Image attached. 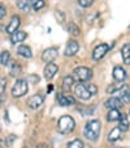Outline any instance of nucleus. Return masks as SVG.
Wrapping results in <instances>:
<instances>
[{
    "instance_id": "obj_1",
    "label": "nucleus",
    "mask_w": 130,
    "mask_h": 148,
    "mask_svg": "<svg viewBox=\"0 0 130 148\" xmlns=\"http://www.w3.org/2000/svg\"><path fill=\"white\" fill-rule=\"evenodd\" d=\"M100 130H102V123H100V121L91 119L85 125L83 135H85L86 139L91 140V142H96L100 135Z\"/></svg>"
},
{
    "instance_id": "obj_2",
    "label": "nucleus",
    "mask_w": 130,
    "mask_h": 148,
    "mask_svg": "<svg viewBox=\"0 0 130 148\" xmlns=\"http://www.w3.org/2000/svg\"><path fill=\"white\" fill-rule=\"evenodd\" d=\"M74 127L75 122L70 115H63V117H60V119L57 122V131L64 135L70 134L74 130Z\"/></svg>"
},
{
    "instance_id": "obj_3",
    "label": "nucleus",
    "mask_w": 130,
    "mask_h": 148,
    "mask_svg": "<svg viewBox=\"0 0 130 148\" xmlns=\"http://www.w3.org/2000/svg\"><path fill=\"white\" fill-rule=\"evenodd\" d=\"M28 90H29V81L25 80V79H20L12 87L11 93L14 98H20V97H24L28 93Z\"/></svg>"
},
{
    "instance_id": "obj_4",
    "label": "nucleus",
    "mask_w": 130,
    "mask_h": 148,
    "mask_svg": "<svg viewBox=\"0 0 130 148\" xmlns=\"http://www.w3.org/2000/svg\"><path fill=\"white\" fill-rule=\"evenodd\" d=\"M73 77L75 79V81H79V83H85V81H89L92 77V70L89 67H77L73 71Z\"/></svg>"
},
{
    "instance_id": "obj_5",
    "label": "nucleus",
    "mask_w": 130,
    "mask_h": 148,
    "mask_svg": "<svg viewBox=\"0 0 130 148\" xmlns=\"http://www.w3.org/2000/svg\"><path fill=\"white\" fill-rule=\"evenodd\" d=\"M43 102H44V95H42V93H36V95H33L31 97L28 98L26 105H28L30 109L36 110V109H39V108L43 105Z\"/></svg>"
},
{
    "instance_id": "obj_6",
    "label": "nucleus",
    "mask_w": 130,
    "mask_h": 148,
    "mask_svg": "<svg viewBox=\"0 0 130 148\" xmlns=\"http://www.w3.org/2000/svg\"><path fill=\"white\" fill-rule=\"evenodd\" d=\"M74 95L77 96L78 98L83 100V101H87L92 97L91 92L89 90V88H87L86 84H77L75 88H74Z\"/></svg>"
},
{
    "instance_id": "obj_7",
    "label": "nucleus",
    "mask_w": 130,
    "mask_h": 148,
    "mask_svg": "<svg viewBox=\"0 0 130 148\" xmlns=\"http://www.w3.org/2000/svg\"><path fill=\"white\" fill-rule=\"evenodd\" d=\"M108 51H109V45H107V43H99L94 49V51H92V59L95 62H99L100 59H103L107 55Z\"/></svg>"
},
{
    "instance_id": "obj_8",
    "label": "nucleus",
    "mask_w": 130,
    "mask_h": 148,
    "mask_svg": "<svg viewBox=\"0 0 130 148\" xmlns=\"http://www.w3.org/2000/svg\"><path fill=\"white\" fill-rule=\"evenodd\" d=\"M57 49L56 47H50V49H46L43 53H42V60L46 62V63H53L56 58H57Z\"/></svg>"
},
{
    "instance_id": "obj_9",
    "label": "nucleus",
    "mask_w": 130,
    "mask_h": 148,
    "mask_svg": "<svg viewBox=\"0 0 130 148\" xmlns=\"http://www.w3.org/2000/svg\"><path fill=\"white\" fill-rule=\"evenodd\" d=\"M79 51V45L75 39H69L67 43V47H65V56H74L75 54Z\"/></svg>"
},
{
    "instance_id": "obj_10",
    "label": "nucleus",
    "mask_w": 130,
    "mask_h": 148,
    "mask_svg": "<svg viewBox=\"0 0 130 148\" xmlns=\"http://www.w3.org/2000/svg\"><path fill=\"white\" fill-rule=\"evenodd\" d=\"M57 72H59V67L55 64V63H47V66H46L44 70H43L46 80H52Z\"/></svg>"
},
{
    "instance_id": "obj_11",
    "label": "nucleus",
    "mask_w": 130,
    "mask_h": 148,
    "mask_svg": "<svg viewBox=\"0 0 130 148\" xmlns=\"http://www.w3.org/2000/svg\"><path fill=\"white\" fill-rule=\"evenodd\" d=\"M20 25H21V18H20V16H13L11 18V21H9V24L7 25L5 28V33L8 34H13L14 32L18 30Z\"/></svg>"
},
{
    "instance_id": "obj_12",
    "label": "nucleus",
    "mask_w": 130,
    "mask_h": 148,
    "mask_svg": "<svg viewBox=\"0 0 130 148\" xmlns=\"http://www.w3.org/2000/svg\"><path fill=\"white\" fill-rule=\"evenodd\" d=\"M57 102L60 106H72L75 103V100L69 95H64V93H57Z\"/></svg>"
},
{
    "instance_id": "obj_13",
    "label": "nucleus",
    "mask_w": 130,
    "mask_h": 148,
    "mask_svg": "<svg viewBox=\"0 0 130 148\" xmlns=\"http://www.w3.org/2000/svg\"><path fill=\"white\" fill-rule=\"evenodd\" d=\"M122 105H124V102L119 97H111L104 102V106L107 109H120Z\"/></svg>"
},
{
    "instance_id": "obj_14",
    "label": "nucleus",
    "mask_w": 130,
    "mask_h": 148,
    "mask_svg": "<svg viewBox=\"0 0 130 148\" xmlns=\"http://www.w3.org/2000/svg\"><path fill=\"white\" fill-rule=\"evenodd\" d=\"M122 134H124V131L117 126V127H115V129H112L111 131H109L107 139H108V142H111V143L117 142V140H120L122 138Z\"/></svg>"
},
{
    "instance_id": "obj_15",
    "label": "nucleus",
    "mask_w": 130,
    "mask_h": 148,
    "mask_svg": "<svg viewBox=\"0 0 130 148\" xmlns=\"http://www.w3.org/2000/svg\"><path fill=\"white\" fill-rule=\"evenodd\" d=\"M113 79L116 81H119V83H122V81L126 79V71L124 70L122 67H120V66H116V67L113 68Z\"/></svg>"
},
{
    "instance_id": "obj_16",
    "label": "nucleus",
    "mask_w": 130,
    "mask_h": 148,
    "mask_svg": "<svg viewBox=\"0 0 130 148\" xmlns=\"http://www.w3.org/2000/svg\"><path fill=\"white\" fill-rule=\"evenodd\" d=\"M26 37H28V34H26L25 32L17 30V32H14L13 34H11V42L13 43V45H16V43H21V42H24L26 39Z\"/></svg>"
},
{
    "instance_id": "obj_17",
    "label": "nucleus",
    "mask_w": 130,
    "mask_h": 148,
    "mask_svg": "<svg viewBox=\"0 0 130 148\" xmlns=\"http://www.w3.org/2000/svg\"><path fill=\"white\" fill-rule=\"evenodd\" d=\"M17 54H18L20 56L25 58V59H30L31 56H33L31 49L29 47V46H26V45H21V46H18V49H17Z\"/></svg>"
},
{
    "instance_id": "obj_18",
    "label": "nucleus",
    "mask_w": 130,
    "mask_h": 148,
    "mask_svg": "<svg viewBox=\"0 0 130 148\" xmlns=\"http://www.w3.org/2000/svg\"><path fill=\"white\" fill-rule=\"evenodd\" d=\"M105 118H107L108 122H116V121H120V118H121V113L119 112V109H109Z\"/></svg>"
},
{
    "instance_id": "obj_19",
    "label": "nucleus",
    "mask_w": 130,
    "mask_h": 148,
    "mask_svg": "<svg viewBox=\"0 0 130 148\" xmlns=\"http://www.w3.org/2000/svg\"><path fill=\"white\" fill-rule=\"evenodd\" d=\"M121 56L125 64H130V43H125L121 47Z\"/></svg>"
},
{
    "instance_id": "obj_20",
    "label": "nucleus",
    "mask_w": 130,
    "mask_h": 148,
    "mask_svg": "<svg viewBox=\"0 0 130 148\" xmlns=\"http://www.w3.org/2000/svg\"><path fill=\"white\" fill-rule=\"evenodd\" d=\"M74 80L75 79L73 77V76H65V77L63 79V89L65 90V92H69L70 89H72V87H73V84H74Z\"/></svg>"
},
{
    "instance_id": "obj_21",
    "label": "nucleus",
    "mask_w": 130,
    "mask_h": 148,
    "mask_svg": "<svg viewBox=\"0 0 130 148\" xmlns=\"http://www.w3.org/2000/svg\"><path fill=\"white\" fill-rule=\"evenodd\" d=\"M119 127L124 132H126L127 130L130 129V122H129V118H127L126 114H121V118L119 121Z\"/></svg>"
},
{
    "instance_id": "obj_22",
    "label": "nucleus",
    "mask_w": 130,
    "mask_h": 148,
    "mask_svg": "<svg viewBox=\"0 0 130 148\" xmlns=\"http://www.w3.org/2000/svg\"><path fill=\"white\" fill-rule=\"evenodd\" d=\"M116 95H117L116 97H119L124 103H130V90H127V88L120 90V92L116 93Z\"/></svg>"
},
{
    "instance_id": "obj_23",
    "label": "nucleus",
    "mask_w": 130,
    "mask_h": 148,
    "mask_svg": "<svg viewBox=\"0 0 130 148\" xmlns=\"http://www.w3.org/2000/svg\"><path fill=\"white\" fill-rule=\"evenodd\" d=\"M17 8L22 12H29L31 8L30 0H17Z\"/></svg>"
},
{
    "instance_id": "obj_24",
    "label": "nucleus",
    "mask_w": 130,
    "mask_h": 148,
    "mask_svg": "<svg viewBox=\"0 0 130 148\" xmlns=\"http://www.w3.org/2000/svg\"><path fill=\"white\" fill-rule=\"evenodd\" d=\"M126 88V85L125 84H122V83H119V84H112L111 87H108L107 88V93H109V95H112V93H119L120 90H122V89H125Z\"/></svg>"
},
{
    "instance_id": "obj_25",
    "label": "nucleus",
    "mask_w": 130,
    "mask_h": 148,
    "mask_svg": "<svg viewBox=\"0 0 130 148\" xmlns=\"http://www.w3.org/2000/svg\"><path fill=\"white\" fill-rule=\"evenodd\" d=\"M9 62H11V53L3 50L0 54V63H1V66H9Z\"/></svg>"
},
{
    "instance_id": "obj_26",
    "label": "nucleus",
    "mask_w": 130,
    "mask_h": 148,
    "mask_svg": "<svg viewBox=\"0 0 130 148\" xmlns=\"http://www.w3.org/2000/svg\"><path fill=\"white\" fill-rule=\"evenodd\" d=\"M21 67H20L18 63H16V62H13L12 64H9V73H11L12 76H18L20 73H21Z\"/></svg>"
},
{
    "instance_id": "obj_27",
    "label": "nucleus",
    "mask_w": 130,
    "mask_h": 148,
    "mask_svg": "<svg viewBox=\"0 0 130 148\" xmlns=\"http://www.w3.org/2000/svg\"><path fill=\"white\" fill-rule=\"evenodd\" d=\"M68 32H69V34H72V36H74V37L81 34V29L78 28V25L74 23H69V25H68Z\"/></svg>"
},
{
    "instance_id": "obj_28",
    "label": "nucleus",
    "mask_w": 130,
    "mask_h": 148,
    "mask_svg": "<svg viewBox=\"0 0 130 148\" xmlns=\"http://www.w3.org/2000/svg\"><path fill=\"white\" fill-rule=\"evenodd\" d=\"M30 3H31V8L34 11H39V9H42L46 5L44 0H30Z\"/></svg>"
},
{
    "instance_id": "obj_29",
    "label": "nucleus",
    "mask_w": 130,
    "mask_h": 148,
    "mask_svg": "<svg viewBox=\"0 0 130 148\" xmlns=\"http://www.w3.org/2000/svg\"><path fill=\"white\" fill-rule=\"evenodd\" d=\"M67 148H83V143H82V140H79V139H74L68 143Z\"/></svg>"
},
{
    "instance_id": "obj_30",
    "label": "nucleus",
    "mask_w": 130,
    "mask_h": 148,
    "mask_svg": "<svg viewBox=\"0 0 130 148\" xmlns=\"http://www.w3.org/2000/svg\"><path fill=\"white\" fill-rule=\"evenodd\" d=\"M5 87H7V80L1 77L0 80V97H1V102H4V93H5Z\"/></svg>"
},
{
    "instance_id": "obj_31",
    "label": "nucleus",
    "mask_w": 130,
    "mask_h": 148,
    "mask_svg": "<svg viewBox=\"0 0 130 148\" xmlns=\"http://www.w3.org/2000/svg\"><path fill=\"white\" fill-rule=\"evenodd\" d=\"M92 3H94V0H78V4H79L81 7H83V8H89V7H91Z\"/></svg>"
},
{
    "instance_id": "obj_32",
    "label": "nucleus",
    "mask_w": 130,
    "mask_h": 148,
    "mask_svg": "<svg viewBox=\"0 0 130 148\" xmlns=\"http://www.w3.org/2000/svg\"><path fill=\"white\" fill-rule=\"evenodd\" d=\"M55 17L57 18V21L60 24H63L64 21H65V16H64V13L61 11H57V12H55Z\"/></svg>"
},
{
    "instance_id": "obj_33",
    "label": "nucleus",
    "mask_w": 130,
    "mask_h": 148,
    "mask_svg": "<svg viewBox=\"0 0 130 148\" xmlns=\"http://www.w3.org/2000/svg\"><path fill=\"white\" fill-rule=\"evenodd\" d=\"M86 85H87V88H89V90L91 92L92 96H95L98 93V88H96V85H95V84H86Z\"/></svg>"
},
{
    "instance_id": "obj_34",
    "label": "nucleus",
    "mask_w": 130,
    "mask_h": 148,
    "mask_svg": "<svg viewBox=\"0 0 130 148\" xmlns=\"http://www.w3.org/2000/svg\"><path fill=\"white\" fill-rule=\"evenodd\" d=\"M28 81L30 84H36V83H39V76L38 75H30L28 77Z\"/></svg>"
},
{
    "instance_id": "obj_35",
    "label": "nucleus",
    "mask_w": 130,
    "mask_h": 148,
    "mask_svg": "<svg viewBox=\"0 0 130 148\" xmlns=\"http://www.w3.org/2000/svg\"><path fill=\"white\" fill-rule=\"evenodd\" d=\"M5 14H7V9H5V7H4V4H0V18L3 20L4 17H5Z\"/></svg>"
},
{
    "instance_id": "obj_36",
    "label": "nucleus",
    "mask_w": 130,
    "mask_h": 148,
    "mask_svg": "<svg viewBox=\"0 0 130 148\" xmlns=\"http://www.w3.org/2000/svg\"><path fill=\"white\" fill-rule=\"evenodd\" d=\"M16 139H17L16 135H9L8 136V145H12V143H13Z\"/></svg>"
},
{
    "instance_id": "obj_37",
    "label": "nucleus",
    "mask_w": 130,
    "mask_h": 148,
    "mask_svg": "<svg viewBox=\"0 0 130 148\" xmlns=\"http://www.w3.org/2000/svg\"><path fill=\"white\" fill-rule=\"evenodd\" d=\"M24 148H28V147H24Z\"/></svg>"
}]
</instances>
